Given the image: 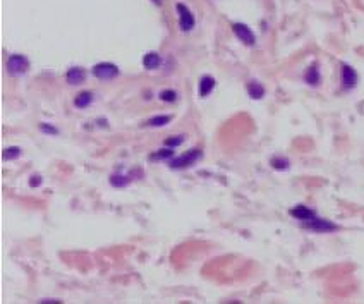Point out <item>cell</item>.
I'll list each match as a JSON object with an SVG mask.
<instances>
[{"label": "cell", "instance_id": "12", "mask_svg": "<svg viewBox=\"0 0 364 304\" xmlns=\"http://www.w3.org/2000/svg\"><path fill=\"white\" fill-rule=\"evenodd\" d=\"M143 64H145L146 69H156V67H160L161 64V58L158 53H146L145 58H143Z\"/></svg>", "mask_w": 364, "mask_h": 304}, {"label": "cell", "instance_id": "14", "mask_svg": "<svg viewBox=\"0 0 364 304\" xmlns=\"http://www.w3.org/2000/svg\"><path fill=\"white\" fill-rule=\"evenodd\" d=\"M131 183V175H122V174H114L110 177V184L115 188H124Z\"/></svg>", "mask_w": 364, "mask_h": 304}, {"label": "cell", "instance_id": "11", "mask_svg": "<svg viewBox=\"0 0 364 304\" xmlns=\"http://www.w3.org/2000/svg\"><path fill=\"white\" fill-rule=\"evenodd\" d=\"M248 93H249L251 98L259 100V98L264 97V88L258 83V81H251V83L248 84Z\"/></svg>", "mask_w": 364, "mask_h": 304}, {"label": "cell", "instance_id": "20", "mask_svg": "<svg viewBox=\"0 0 364 304\" xmlns=\"http://www.w3.org/2000/svg\"><path fill=\"white\" fill-rule=\"evenodd\" d=\"M21 155V149L19 148H7L4 151V160H11V158H17Z\"/></svg>", "mask_w": 364, "mask_h": 304}, {"label": "cell", "instance_id": "7", "mask_svg": "<svg viewBox=\"0 0 364 304\" xmlns=\"http://www.w3.org/2000/svg\"><path fill=\"white\" fill-rule=\"evenodd\" d=\"M357 83V74L350 66H342V84L344 88H354Z\"/></svg>", "mask_w": 364, "mask_h": 304}, {"label": "cell", "instance_id": "19", "mask_svg": "<svg viewBox=\"0 0 364 304\" xmlns=\"http://www.w3.org/2000/svg\"><path fill=\"white\" fill-rule=\"evenodd\" d=\"M160 98L163 100V102H175V100H177V93H175L174 89H163V92L160 93Z\"/></svg>", "mask_w": 364, "mask_h": 304}, {"label": "cell", "instance_id": "1", "mask_svg": "<svg viewBox=\"0 0 364 304\" xmlns=\"http://www.w3.org/2000/svg\"><path fill=\"white\" fill-rule=\"evenodd\" d=\"M6 67H7V72L11 76H19V74H24V72L28 71L29 60L24 55H21V53H16V55L9 57Z\"/></svg>", "mask_w": 364, "mask_h": 304}, {"label": "cell", "instance_id": "18", "mask_svg": "<svg viewBox=\"0 0 364 304\" xmlns=\"http://www.w3.org/2000/svg\"><path fill=\"white\" fill-rule=\"evenodd\" d=\"M174 155V149L172 148H163V149H160L156 155H151L150 158H153V160H165V158H170Z\"/></svg>", "mask_w": 364, "mask_h": 304}, {"label": "cell", "instance_id": "9", "mask_svg": "<svg viewBox=\"0 0 364 304\" xmlns=\"http://www.w3.org/2000/svg\"><path fill=\"white\" fill-rule=\"evenodd\" d=\"M84 78H86V72L81 69V67H71L65 74L67 83H71V84H81L84 81Z\"/></svg>", "mask_w": 364, "mask_h": 304}, {"label": "cell", "instance_id": "22", "mask_svg": "<svg viewBox=\"0 0 364 304\" xmlns=\"http://www.w3.org/2000/svg\"><path fill=\"white\" fill-rule=\"evenodd\" d=\"M40 129L45 131V133H48V134H57L58 133L55 128H50V126H47V124H42V126H40Z\"/></svg>", "mask_w": 364, "mask_h": 304}, {"label": "cell", "instance_id": "6", "mask_svg": "<svg viewBox=\"0 0 364 304\" xmlns=\"http://www.w3.org/2000/svg\"><path fill=\"white\" fill-rule=\"evenodd\" d=\"M232 29H234V33H236L237 38H239L244 45H254L256 38H254L253 31L249 29V26L242 24V22H236V24L232 26Z\"/></svg>", "mask_w": 364, "mask_h": 304}, {"label": "cell", "instance_id": "3", "mask_svg": "<svg viewBox=\"0 0 364 304\" xmlns=\"http://www.w3.org/2000/svg\"><path fill=\"white\" fill-rule=\"evenodd\" d=\"M93 74L96 76L98 79H114L119 76V67L115 64H110V62H102V64H96L93 67Z\"/></svg>", "mask_w": 364, "mask_h": 304}, {"label": "cell", "instance_id": "23", "mask_svg": "<svg viewBox=\"0 0 364 304\" xmlns=\"http://www.w3.org/2000/svg\"><path fill=\"white\" fill-rule=\"evenodd\" d=\"M40 180H42V179H40L38 175H35V179L31 180V184H33V186H38V184H40Z\"/></svg>", "mask_w": 364, "mask_h": 304}, {"label": "cell", "instance_id": "16", "mask_svg": "<svg viewBox=\"0 0 364 304\" xmlns=\"http://www.w3.org/2000/svg\"><path fill=\"white\" fill-rule=\"evenodd\" d=\"M306 81L309 84H318L320 83V72H318L316 66H311L306 72Z\"/></svg>", "mask_w": 364, "mask_h": 304}, {"label": "cell", "instance_id": "2", "mask_svg": "<svg viewBox=\"0 0 364 304\" xmlns=\"http://www.w3.org/2000/svg\"><path fill=\"white\" fill-rule=\"evenodd\" d=\"M201 158V151L200 149H191V151L184 153L182 157L179 158H174L172 162H170V167H172L174 170H179V169H187V167H191L192 163L197 162Z\"/></svg>", "mask_w": 364, "mask_h": 304}, {"label": "cell", "instance_id": "5", "mask_svg": "<svg viewBox=\"0 0 364 304\" xmlns=\"http://www.w3.org/2000/svg\"><path fill=\"white\" fill-rule=\"evenodd\" d=\"M304 227L309 230H314V232H332V230H337V225L332 224L325 219H311L308 222H304Z\"/></svg>", "mask_w": 364, "mask_h": 304}, {"label": "cell", "instance_id": "8", "mask_svg": "<svg viewBox=\"0 0 364 304\" xmlns=\"http://www.w3.org/2000/svg\"><path fill=\"white\" fill-rule=\"evenodd\" d=\"M290 215L294 217V219L303 220V222H308V220H311V219H314V217H316L311 208H308V206H304V205H299V206L292 208Z\"/></svg>", "mask_w": 364, "mask_h": 304}, {"label": "cell", "instance_id": "17", "mask_svg": "<svg viewBox=\"0 0 364 304\" xmlns=\"http://www.w3.org/2000/svg\"><path fill=\"white\" fill-rule=\"evenodd\" d=\"M272 167L277 170H287L290 167V162L287 160V158H282V157H275L272 158Z\"/></svg>", "mask_w": 364, "mask_h": 304}, {"label": "cell", "instance_id": "10", "mask_svg": "<svg viewBox=\"0 0 364 304\" xmlns=\"http://www.w3.org/2000/svg\"><path fill=\"white\" fill-rule=\"evenodd\" d=\"M215 88V79L211 78V76H203L200 81V95L201 97H206V95H210L213 92Z\"/></svg>", "mask_w": 364, "mask_h": 304}, {"label": "cell", "instance_id": "15", "mask_svg": "<svg viewBox=\"0 0 364 304\" xmlns=\"http://www.w3.org/2000/svg\"><path fill=\"white\" fill-rule=\"evenodd\" d=\"M172 120L170 115H156L153 119L148 120V126H153V128H161V126H167L169 122Z\"/></svg>", "mask_w": 364, "mask_h": 304}, {"label": "cell", "instance_id": "4", "mask_svg": "<svg viewBox=\"0 0 364 304\" xmlns=\"http://www.w3.org/2000/svg\"><path fill=\"white\" fill-rule=\"evenodd\" d=\"M175 9H177V12H179V24H181V29L191 31L192 26H194V16L191 14L189 7L184 6V4H177Z\"/></svg>", "mask_w": 364, "mask_h": 304}, {"label": "cell", "instance_id": "21", "mask_svg": "<svg viewBox=\"0 0 364 304\" xmlns=\"http://www.w3.org/2000/svg\"><path fill=\"white\" fill-rule=\"evenodd\" d=\"M184 141V136H175V138H170L165 141V144H167L169 148H175V146H179Z\"/></svg>", "mask_w": 364, "mask_h": 304}, {"label": "cell", "instance_id": "13", "mask_svg": "<svg viewBox=\"0 0 364 304\" xmlns=\"http://www.w3.org/2000/svg\"><path fill=\"white\" fill-rule=\"evenodd\" d=\"M91 102H93V93H89V92H83V93H79L78 97H76L74 105L78 107V108H86Z\"/></svg>", "mask_w": 364, "mask_h": 304}]
</instances>
